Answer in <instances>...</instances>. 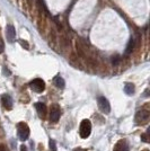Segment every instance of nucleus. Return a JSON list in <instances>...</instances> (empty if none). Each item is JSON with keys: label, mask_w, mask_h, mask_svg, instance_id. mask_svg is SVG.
I'll list each match as a JSON object with an SVG mask.
<instances>
[{"label": "nucleus", "mask_w": 150, "mask_h": 151, "mask_svg": "<svg viewBox=\"0 0 150 151\" xmlns=\"http://www.w3.org/2000/svg\"><path fill=\"white\" fill-rule=\"evenodd\" d=\"M92 133V123L89 120H84L80 123V129H79V134L82 139H87Z\"/></svg>", "instance_id": "nucleus-1"}, {"label": "nucleus", "mask_w": 150, "mask_h": 151, "mask_svg": "<svg viewBox=\"0 0 150 151\" xmlns=\"http://www.w3.org/2000/svg\"><path fill=\"white\" fill-rule=\"evenodd\" d=\"M17 132H18V137L19 139L22 140V141H26L28 137H30V127L28 125L24 123V122H22V123H19L18 125H17Z\"/></svg>", "instance_id": "nucleus-2"}, {"label": "nucleus", "mask_w": 150, "mask_h": 151, "mask_svg": "<svg viewBox=\"0 0 150 151\" xmlns=\"http://www.w3.org/2000/svg\"><path fill=\"white\" fill-rule=\"evenodd\" d=\"M30 87L33 91H35V93H42L44 89H45V82L42 80V79H34L33 81H31L30 83Z\"/></svg>", "instance_id": "nucleus-3"}, {"label": "nucleus", "mask_w": 150, "mask_h": 151, "mask_svg": "<svg viewBox=\"0 0 150 151\" xmlns=\"http://www.w3.org/2000/svg\"><path fill=\"white\" fill-rule=\"evenodd\" d=\"M97 103H98V107H100V109L103 112V113L108 114L110 112H111V105H110V103H108V101H107L105 97H103V96L98 97Z\"/></svg>", "instance_id": "nucleus-4"}, {"label": "nucleus", "mask_w": 150, "mask_h": 151, "mask_svg": "<svg viewBox=\"0 0 150 151\" xmlns=\"http://www.w3.org/2000/svg\"><path fill=\"white\" fill-rule=\"evenodd\" d=\"M6 37L9 43H13L16 40V29L13 25H8L6 27Z\"/></svg>", "instance_id": "nucleus-5"}, {"label": "nucleus", "mask_w": 150, "mask_h": 151, "mask_svg": "<svg viewBox=\"0 0 150 151\" xmlns=\"http://www.w3.org/2000/svg\"><path fill=\"white\" fill-rule=\"evenodd\" d=\"M60 115H61V113H60V108L56 106V105L52 106V108H51V113H50L51 122L56 123V122L59 121V119H60Z\"/></svg>", "instance_id": "nucleus-6"}, {"label": "nucleus", "mask_w": 150, "mask_h": 151, "mask_svg": "<svg viewBox=\"0 0 150 151\" xmlns=\"http://www.w3.org/2000/svg\"><path fill=\"white\" fill-rule=\"evenodd\" d=\"M1 103H2V106L6 109H12L13 108V98L9 95H4L1 97Z\"/></svg>", "instance_id": "nucleus-7"}, {"label": "nucleus", "mask_w": 150, "mask_h": 151, "mask_svg": "<svg viewBox=\"0 0 150 151\" xmlns=\"http://www.w3.org/2000/svg\"><path fill=\"white\" fill-rule=\"evenodd\" d=\"M113 151H129V145L125 140H120L119 142L114 145Z\"/></svg>", "instance_id": "nucleus-8"}, {"label": "nucleus", "mask_w": 150, "mask_h": 151, "mask_svg": "<svg viewBox=\"0 0 150 151\" xmlns=\"http://www.w3.org/2000/svg\"><path fill=\"white\" fill-rule=\"evenodd\" d=\"M149 119V111L141 109L137 113V122H146Z\"/></svg>", "instance_id": "nucleus-9"}, {"label": "nucleus", "mask_w": 150, "mask_h": 151, "mask_svg": "<svg viewBox=\"0 0 150 151\" xmlns=\"http://www.w3.org/2000/svg\"><path fill=\"white\" fill-rule=\"evenodd\" d=\"M35 108H36V111H38V115H40L42 119H44L45 115H46V112H48L46 106L44 105L43 103H36V104H35Z\"/></svg>", "instance_id": "nucleus-10"}, {"label": "nucleus", "mask_w": 150, "mask_h": 151, "mask_svg": "<svg viewBox=\"0 0 150 151\" xmlns=\"http://www.w3.org/2000/svg\"><path fill=\"white\" fill-rule=\"evenodd\" d=\"M124 93L129 96L134 94V85L131 83V82H126L124 86Z\"/></svg>", "instance_id": "nucleus-11"}, {"label": "nucleus", "mask_w": 150, "mask_h": 151, "mask_svg": "<svg viewBox=\"0 0 150 151\" xmlns=\"http://www.w3.org/2000/svg\"><path fill=\"white\" fill-rule=\"evenodd\" d=\"M54 85H56V87L60 89H63L64 88V86H66V82L63 80V78H61L60 76H58L54 78Z\"/></svg>", "instance_id": "nucleus-12"}, {"label": "nucleus", "mask_w": 150, "mask_h": 151, "mask_svg": "<svg viewBox=\"0 0 150 151\" xmlns=\"http://www.w3.org/2000/svg\"><path fill=\"white\" fill-rule=\"evenodd\" d=\"M133 47H134V38L131 37L129 43H128V46H126V50H125V54H130L132 51H133Z\"/></svg>", "instance_id": "nucleus-13"}, {"label": "nucleus", "mask_w": 150, "mask_h": 151, "mask_svg": "<svg viewBox=\"0 0 150 151\" xmlns=\"http://www.w3.org/2000/svg\"><path fill=\"white\" fill-rule=\"evenodd\" d=\"M149 132H150V129H148V131H147V133H144L142 135H141V139H142V141L144 142H146V143H148L149 142Z\"/></svg>", "instance_id": "nucleus-14"}, {"label": "nucleus", "mask_w": 150, "mask_h": 151, "mask_svg": "<svg viewBox=\"0 0 150 151\" xmlns=\"http://www.w3.org/2000/svg\"><path fill=\"white\" fill-rule=\"evenodd\" d=\"M121 61V58L118 57V55H115V57L112 58V63L114 65H116V64H119V62Z\"/></svg>", "instance_id": "nucleus-15"}, {"label": "nucleus", "mask_w": 150, "mask_h": 151, "mask_svg": "<svg viewBox=\"0 0 150 151\" xmlns=\"http://www.w3.org/2000/svg\"><path fill=\"white\" fill-rule=\"evenodd\" d=\"M49 145H50V149H51L52 151H56V142H54L53 140H50V143H49Z\"/></svg>", "instance_id": "nucleus-16"}, {"label": "nucleus", "mask_w": 150, "mask_h": 151, "mask_svg": "<svg viewBox=\"0 0 150 151\" xmlns=\"http://www.w3.org/2000/svg\"><path fill=\"white\" fill-rule=\"evenodd\" d=\"M4 49H5V44H4L2 40H0V53H2V52H4Z\"/></svg>", "instance_id": "nucleus-17"}, {"label": "nucleus", "mask_w": 150, "mask_h": 151, "mask_svg": "<svg viewBox=\"0 0 150 151\" xmlns=\"http://www.w3.org/2000/svg\"><path fill=\"white\" fill-rule=\"evenodd\" d=\"M20 151H27V148L24 145H20Z\"/></svg>", "instance_id": "nucleus-18"}, {"label": "nucleus", "mask_w": 150, "mask_h": 151, "mask_svg": "<svg viewBox=\"0 0 150 151\" xmlns=\"http://www.w3.org/2000/svg\"><path fill=\"white\" fill-rule=\"evenodd\" d=\"M0 151H7V149L4 145H0Z\"/></svg>", "instance_id": "nucleus-19"}, {"label": "nucleus", "mask_w": 150, "mask_h": 151, "mask_svg": "<svg viewBox=\"0 0 150 151\" xmlns=\"http://www.w3.org/2000/svg\"><path fill=\"white\" fill-rule=\"evenodd\" d=\"M27 2H28V5L31 6V5H32V2H33V0H27Z\"/></svg>", "instance_id": "nucleus-20"}, {"label": "nucleus", "mask_w": 150, "mask_h": 151, "mask_svg": "<svg viewBox=\"0 0 150 151\" xmlns=\"http://www.w3.org/2000/svg\"><path fill=\"white\" fill-rule=\"evenodd\" d=\"M75 151H84V150H82V149H80V148H78V149H76Z\"/></svg>", "instance_id": "nucleus-21"}, {"label": "nucleus", "mask_w": 150, "mask_h": 151, "mask_svg": "<svg viewBox=\"0 0 150 151\" xmlns=\"http://www.w3.org/2000/svg\"><path fill=\"white\" fill-rule=\"evenodd\" d=\"M144 151H149V150H148V149H144Z\"/></svg>", "instance_id": "nucleus-22"}]
</instances>
